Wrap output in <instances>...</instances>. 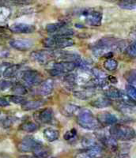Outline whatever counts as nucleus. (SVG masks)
I'll return each instance as SVG.
<instances>
[{
  "label": "nucleus",
  "instance_id": "obj_1",
  "mask_svg": "<svg viewBox=\"0 0 136 158\" xmlns=\"http://www.w3.org/2000/svg\"><path fill=\"white\" fill-rule=\"evenodd\" d=\"M77 123L81 127L89 131H96L100 129V125L97 118L89 109H82L77 115Z\"/></svg>",
  "mask_w": 136,
  "mask_h": 158
},
{
  "label": "nucleus",
  "instance_id": "obj_2",
  "mask_svg": "<svg viewBox=\"0 0 136 158\" xmlns=\"http://www.w3.org/2000/svg\"><path fill=\"white\" fill-rule=\"evenodd\" d=\"M119 40L116 37L113 36H105L102 37L99 40H97L93 46L92 52L93 55L97 57L104 56L108 52H111L113 50L114 46Z\"/></svg>",
  "mask_w": 136,
  "mask_h": 158
},
{
  "label": "nucleus",
  "instance_id": "obj_3",
  "mask_svg": "<svg viewBox=\"0 0 136 158\" xmlns=\"http://www.w3.org/2000/svg\"><path fill=\"white\" fill-rule=\"evenodd\" d=\"M109 135L119 141H130L135 138L136 133L134 130L131 127L123 124H115L109 129Z\"/></svg>",
  "mask_w": 136,
  "mask_h": 158
},
{
  "label": "nucleus",
  "instance_id": "obj_4",
  "mask_svg": "<svg viewBox=\"0 0 136 158\" xmlns=\"http://www.w3.org/2000/svg\"><path fill=\"white\" fill-rule=\"evenodd\" d=\"M42 43L45 47L51 49H63L74 44V41L70 38L58 36L46 37L42 40Z\"/></svg>",
  "mask_w": 136,
  "mask_h": 158
},
{
  "label": "nucleus",
  "instance_id": "obj_5",
  "mask_svg": "<svg viewBox=\"0 0 136 158\" xmlns=\"http://www.w3.org/2000/svg\"><path fill=\"white\" fill-rule=\"evenodd\" d=\"M85 22L90 26H100L102 22V13L93 9H85L81 12Z\"/></svg>",
  "mask_w": 136,
  "mask_h": 158
},
{
  "label": "nucleus",
  "instance_id": "obj_6",
  "mask_svg": "<svg viewBox=\"0 0 136 158\" xmlns=\"http://www.w3.org/2000/svg\"><path fill=\"white\" fill-rule=\"evenodd\" d=\"M22 81L29 86H36L40 85L43 81L42 75L39 72L34 70H25L21 74Z\"/></svg>",
  "mask_w": 136,
  "mask_h": 158
},
{
  "label": "nucleus",
  "instance_id": "obj_7",
  "mask_svg": "<svg viewBox=\"0 0 136 158\" xmlns=\"http://www.w3.org/2000/svg\"><path fill=\"white\" fill-rule=\"evenodd\" d=\"M30 59L39 64H46L55 59V51L38 50L31 52Z\"/></svg>",
  "mask_w": 136,
  "mask_h": 158
},
{
  "label": "nucleus",
  "instance_id": "obj_8",
  "mask_svg": "<svg viewBox=\"0 0 136 158\" xmlns=\"http://www.w3.org/2000/svg\"><path fill=\"white\" fill-rule=\"evenodd\" d=\"M40 145H41L40 142L36 140L32 136L28 135L22 138V141L18 144L17 148L21 153H29L32 152Z\"/></svg>",
  "mask_w": 136,
  "mask_h": 158
},
{
  "label": "nucleus",
  "instance_id": "obj_9",
  "mask_svg": "<svg viewBox=\"0 0 136 158\" xmlns=\"http://www.w3.org/2000/svg\"><path fill=\"white\" fill-rule=\"evenodd\" d=\"M76 68V64L73 62L59 61L52 65V69L60 74H70Z\"/></svg>",
  "mask_w": 136,
  "mask_h": 158
},
{
  "label": "nucleus",
  "instance_id": "obj_10",
  "mask_svg": "<svg viewBox=\"0 0 136 158\" xmlns=\"http://www.w3.org/2000/svg\"><path fill=\"white\" fill-rule=\"evenodd\" d=\"M10 30L15 33H22V34H28L32 33L36 31V27L33 25L26 23H15L11 25Z\"/></svg>",
  "mask_w": 136,
  "mask_h": 158
},
{
  "label": "nucleus",
  "instance_id": "obj_11",
  "mask_svg": "<svg viewBox=\"0 0 136 158\" xmlns=\"http://www.w3.org/2000/svg\"><path fill=\"white\" fill-rule=\"evenodd\" d=\"M10 45L13 48L21 52H26L29 50L33 46V42L32 40L26 39H15L10 41Z\"/></svg>",
  "mask_w": 136,
  "mask_h": 158
},
{
  "label": "nucleus",
  "instance_id": "obj_12",
  "mask_svg": "<svg viewBox=\"0 0 136 158\" xmlns=\"http://www.w3.org/2000/svg\"><path fill=\"white\" fill-rule=\"evenodd\" d=\"M97 118L99 123L103 126H113L118 121L117 116L108 111H103L99 113Z\"/></svg>",
  "mask_w": 136,
  "mask_h": 158
},
{
  "label": "nucleus",
  "instance_id": "obj_13",
  "mask_svg": "<svg viewBox=\"0 0 136 158\" xmlns=\"http://www.w3.org/2000/svg\"><path fill=\"white\" fill-rule=\"evenodd\" d=\"M34 116L36 117L38 122L44 124L49 123L52 122V118H53V111L51 108H43L35 113Z\"/></svg>",
  "mask_w": 136,
  "mask_h": 158
},
{
  "label": "nucleus",
  "instance_id": "obj_14",
  "mask_svg": "<svg viewBox=\"0 0 136 158\" xmlns=\"http://www.w3.org/2000/svg\"><path fill=\"white\" fill-rule=\"evenodd\" d=\"M54 89V81L52 78H47L42 81L39 85L38 92L42 97L49 96Z\"/></svg>",
  "mask_w": 136,
  "mask_h": 158
},
{
  "label": "nucleus",
  "instance_id": "obj_15",
  "mask_svg": "<svg viewBox=\"0 0 136 158\" xmlns=\"http://www.w3.org/2000/svg\"><path fill=\"white\" fill-rule=\"evenodd\" d=\"M82 108L76 104H66L61 107V113L66 117H72L78 115Z\"/></svg>",
  "mask_w": 136,
  "mask_h": 158
},
{
  "label": "nucleus",
  "instance_id": "obj_16",
  "mask_svg": "<svg viewBox=\"0 0 136 158\" xmlns=\"http://www.w3.org/2000/svg\"><path fill=\"white\" fill-rule=\"evenodd\" d=\"M100 142H99L97 137L93 136V135H86V136L83 137L82 141H81L82 146L85 149L97 147V146H101L100 145Z\"/></svg>",
  "mask_w": 136,
  "mask_h": 158
},
{
  "label": "nucleus",
  "instance_id": "obj_17",
  "mask_svg": "<svg viewBox=\"0 0 136 158\" xmlns=\"http://www.w3.org/2000/svg\"><path fill=\"white\" fill-rule=\"evenodd\" d=\"M96 94L94 89L90 88H85L84 89L77 90L74 91L73 95L76 98L80 99V100H89L90 98L93 97Z\"/></svg>",
  "mask_w": 136,
  "mask_h": 158
},
{
  "label": "nucleus",
  "instance_id": "obj_18",
  "mask_svg": "<svg viewBox=\"0 0 136 158\" xmlns=\"http://www.w3.org/2000/svg\"><path fill=\"white\" fill-rule=\"evenodd\" d=\"M32 153L35 158H49L52 153V151L49 147L41 144L32 151Z\"/></svg>",
  "mask_w": 136,
  "mask_h": 158
},
{
  "label": "nucleus",
  "instance_id": "obj_19",
  "mask_svg": "<svg viewBox=\"0 0 136 158\" xmlns=\"http://www.w3.org/2000/svg\"><path fill=\"white\" fill-rule=\"evenodd\" d=\"M44 138L48 142H53L58 140L59 138V131L58 130L52 127H47L44 130L43 132Z\"/></svg>",
  "mask_w": 136,
  "mask_h": 158
},
{
  "label": "nucleus",
  "instance_id": "obj_20",
  "mask_svg": "<svg viewBox=\"0 0 136 158\" xmlns=\"http://www.w3.org/2000/svg\"><path fill=\"white\" fill-rule=\"evenodd\" d=\"M112 104H113V102H112L111 99L108 98L106 97H98L90 103L92 106L96 108H107V107H109L110 105H112Z\"/></svg>",
  "mask_w": 136,
  "mask_h": 158
},
{
  "label": "nucleus",
  "instance_id": "obj_21",
  "mask_svg": "<svg viewBox=\"0 0 136 158\" xmlns=\"http://www.w3.org/2000/svg\"><path fill=\"white\" fill-rule=\"evenodd\" d=\"M122 90L116 88V87L109 86L104 89V94L106 97L109 99H121L122 94H123Z\"/></svg>",
  "mask_w": 136,
  "mask_h": 158
},
{
  "label": "nucleus",
  "instance_id": "obj_22",
  "mask_svg": "<svg viewBox=\"0 0 136 158\" xmlns=\"http://www.w3.org/2000/svg\"><path fill=\"white\" fill-rule=\"evenodd\" d=\"M44 102L41 101H26L22 104V109L25 111H31V110L38 109L43 106Z\"/></svg>",
  "mask_w": 136,
  "mask_h": 158
},
{
  "label": "nucleus",
  "instance_id": "obj_23",
  "mask_svg": "<svg viewBox=\"0 0 136 158\" xmlns=\"http://www.w3.org/2000/svg\"><path fill=\"white\" fill-rule=\"evenodd\" d=\"M65 26H66V23L63 22H55V23H50L49 25H47L45 29L49 33L56 34V32H59L61 29H63Z\"/></svg>",
  "mask_w": 136,
  "mask_h": 158
},
{
  "label": "nucleus",
  "instance_id": "obj_24",
  "mask_svg": "<svg viewBox=\"0 0 136 158\" xmlns=\"http://www.w3.org/2000/svg\"><path fill=\"white\" fill-rule=\"evenodd\" d=\"M19 69H20L19 65L18 64L10 65L9 67H6V70H4L2 75H3V77H6V78H11V77H15V76L18 74Z\"/></svg>",
  "mask_w": 136,
  "mask_h": 158
},
{
  "label": "nucleus",
  "instance_id": "obj_25",
  "mask_svg": "<svg viewBox=\"0 0 136 158\" xmlns=\"http://www.w3.org/2000/svg\"><path fill=\"white\" fill-rule=\"evenodd\" d=\"M11 16V8L6 6H0V23H3L8 21Z\"/></svg>",
  "mask_w": 136,
  "mask_h": 158
},
{
  "label": "nucleus",
  "instance_id": "obj_26",
  "mask_svg": "<svg viewBox=\"0 0 136 158\" xmlns=\"http://www.w3.org/2000/svg\"><path fill=\"white\" fill-rule=\"evenodd\" d=\"M38 124L34 122H25L21 125V129L22 131L28 132V133H32L34 131H36L38 130Z\"/></svg>",
  "mask_w": 136,
  "mask_h": 158
},
{
  "label": "nucleus",
  "instance_id": "obj_27",
  "mask_svg": "<svg viewBox=\"0 0 136 158\" xmlns=\"http://www.w3.org/2000/svg\"><path fill=\"white\" fill-rule=\"evenodd\" d=\"M118 67V62L114 59H108L104 63V67L105 70L108 71H114L117 69Z\"/></svg>",
  "mask_w": 136,
  "mask_h": 158
},
{
  "label": "nucleus",
  "instance_id": "obj_28",
  "mask_svg": "<svg viewBox=\"0 0 136 158\" xmlns=\"http://www.w3.org/2000/svg\"><path fill=\"white\" fill-rule=\"evenodd\" d=\"M12 92L15 95L22 96L27 94V89L24 85L21 83H17L12 86Z\"/></svg>",
  "mask_w": 136,
  "mask_h": 158
},
{
  "label": "nucleus",
  "instance_id": "obj_29",
  "mask_svg": "<svg viewBox=\"0 0 136 158\" xmlns=\"http://www.w3.org/2000/svg\"><path fill=\"white\" fill-rule=\"evenodd\" d=\"M126 79L130 86L136 89V70H131L126 74Z\"/></svg>",
  "mask_w": 136,
  "mask_h": 158
},
{
  "label": "nucleus",
  "instance_id": "obj_30",
  "mask_svg": "<svg viewBox=\"0 0 136 158\" xmlns=\"http://www.w3.org/2000/svg\"><path fill=\"white\" fill-rule=\"evenodd\" d=\"M118 6L121 9L132 10L136 9V2L134 1H121L118 2Z\"/></svg>",
  "mask_w": 136,
  "mask_h": 158
},
{
  "label": "nucleus",
  "instance_id": "obj_31",
  "mask_svg": "<svg viewBox=\"0 0 136 158\" xmlns=\"http://www.w3.org/2000/svg\"><path fill=\"white\" fill-rule=\"evenodd\" d=\"M91 73L94 76L95 78L100 79V80H106V78H108V76L105 72H104L100 69L97 68V67L92 68Z\"/></svg>",
  "mask_w": 136,
  "mask_h": 158
},
{
  "label": "nucleus",
  "instance_id": "obj_32",
  "mask_svg": "<svg viewBox=\"0 0 136 158\" xmlns=\"http://www.w3.org/2000/svg\"><path fill=\"white\" fill-rule=\"evenodd\" d=\"M74 34V29H70V28H66V26L63 27V29H61L59 32H57L54 36H63V37H69L70 36H73Z\"/></svg>",
  "mask_w": 136,
  "mask_h": 158
},
{
  "label": "nucleus",
  "instance_id": "obj_33",
  "mask_svg": "<svg viewBox=\"0 0 136 158\" xmlns=\"http://www.w3.org/2000/svg\"><path fill=\"white\" fill-rule=\"evenodd\" d=\"M125 50L126 53H127L130 57H136V41L133 42L131 44H129L128 46L126 48Z\"/></svg>",
  "mask_w": 136,
  "mask_h": 158
},
{
  "label": "nucleus",
  "instance_id": "obj_34",
  "mask_svg": "<svg viewBox=\"0 0 136 158\" xmlns=\"http://www.w3.org/2000/svg\"><path fill=\"white\" fill-rule=\"evenodd\" d=\"M9 99L10 101L17 104H22L26 101V99L25 97L18 95H12L9 97Z\"/></svg>",
  "mask_w": 136,
  "mask_h": 158
},
{
  "label": "nucleus",
  "instance_id": "obj_35",
  "mask_svg": "<svg viewBox=\"0 0 136 158\" xmlns=\"http://www.w3.org/2000/svg\"><path fill=\"white\" fill-rule=\"evenodd\" d=\"M76 135H77V130L73 128V129L70 130V131H66V133L64 134V135H63V138L66 141H70L75 138Z\"/></svg>",
  "mask_w": 136,
  "mask_h": 158
},
{
  "label": "nucleus",
  "instance_id": "obj_36",
  "mask_svg": "<svg viewBox=\"0 0 136 158\" xmlns=\"http://www.w3.org/2000/svg\"><path fill=\"white\" fill-rule=\"evenodd\" d=\"M126 94L128 95V97H130L133 101H135L136 102V89L128 85H127V87H126Z\"/></svg>",
  "mask_w": 136,
  "mask_h": 158
},
{
  "label": "nucleus",
  "instance_id": "obj_37",
  "mask_svg": "<svg viewBox=\"0 0 136 158\" xmlns=\"http://www.w3.org/2000/svg\"><path fill=\"white\" fill-rule=\"evenodd\" d=\"M10 51L7 48L2 44H0V59H6L10 56Z\"/></svg>",
  "mask_w": 136,
  "mask_h": 158
},
{
  "label": "nucleus",
  "instance_id": "obj_38",
  "mask_svg": "<svg viewBox=\"0 0 136 158\" xmlns=\"http://www.w3.org/2000/svg\"><path fill=\"white\" fill-rule=\"evenodd\" d=\"M13 84L11 81H6V80H2L0 81V90L1 91H4V90L7 89L12 88Z\"/></svg>",
  "mask_w": 136,
  "mask_h": 158
},
{
  "label": "nucleus",
  "instance_id": "obj_39",
  "mask_svg": "<svg viewBox=\"0 0 136 158\" xmlns=\"http://www.w3.org/2000/svg\"><path fill=\"white\" fill-rule=\"evenodd\" d=\"M74 158H92L91 156H90V154L86 152V150H83L80 153H77V154L74 156Z\"/></svg>",
  "mask_w": 136,
  "mask_h": 158
},
{
  "label": "nucleus",
  "instance_id": "obj_40",
  "mask_svg": "<svg viewBox=\"0 0 136 158\" xmlns=\"http://www.w3.org/2000/svg\"><path fill=\"white\" fill-rule=\"evenodd\" d=\"M10 105V102L4 97H0V107H7Z\"/></svg>",
  "mask_w": 136,
  "mask_h": 158
},
{
  "label": "nucleus",
  "instance_id": "obj_41",
  "mask_svg": "<svg viewBox=\"0 0 136 158\" xmlns=\"http://www.w3.org/2000/svg\"><path fill=\"white\" fill-rule=\"evenodd\" d=\"M108 81H110V82L113 83V84H116V83H117V77H115L114 76L108 75Z\"/></svg>",
  "mask_w": 136,
  "mask_h": 158
},
{
  "label": "nucleus",
  "instance_id": "obj_42",
  "mask_svg": "<svg viewBox=\"0 0 136 158\" xmlns=\"http://www.w3.org/2000/svg\"><path fill=\"white\" fill-rule=\"evenodd\" d=\"M130 36L131 37V39L134 40L136 41V30L133 31V32H131V34H130Z\"/></svg>",
  "mask_w": 136,
  "mask_h": 158
},
{
  "label": "nucleus",
  "instance_id": "obj_43",
  "mask_svg": "<svg viewBox=\"0 0 136 158\" xmlns=\"http://www.w3.org/2000/svg\"><path fill=\"white\" fill-rule=\"evenodd\" d=\"M18 158H35L33 156H30V155H21Z\"/></svg>",
  "mask_w": 136,
  "mask_h": 158
},
{
  "label": "nucleus",
  "instance_id": "obj_44",
  "mask_svg": "<svg viewBox=\"0 0 136 158\" xmlns=\"http://www.w3.org/2000/svg\"><path fill=\"white\" fill-rule=\"evenodd\" d=\"M2 29H1V28H0V32H2Z\"/></svg>",
  "mask_w": 136,
  "mask_h": 158
}]
</instances>
